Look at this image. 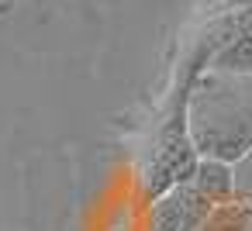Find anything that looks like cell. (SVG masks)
Instances as JSON below:
<instances>
[{
	"instance_id": "obj_3",
	"label": "cell",
	"mask_w": 252,
	"mask_h": 231,
	"mask_svg": "<svg viewBox=\"0 0 252 231\" xmlns=\"http://www.w3.org/2000/svg\"><path fill=\"white\" fill-rule=\"evenodd\" d=\"M207 69L252 76V14H245V11H231L228 38H224L221 49L211 56Z\"/></svg>"
},
{
	"instance_id": "obj_1",
	"label": "cell",
	"mask_w": 252,
	"mask_h": 231,
	"mask_svg": "<svg viewBox=\"0 0 252 231\" xmlns=\"http://www.w3.org/2000/svg\"><path fill=\"white\" fill-rule=\"evenodd\" d=\"M187 121L200 159L235 166L252 148V76L200 69L190 83Z\"/></svg>"
},
{
	"instance_id": "obj_9",
	"label": "cell",
	"mask_w": 252,
	"mask_h": 231,
	"mask_svg": "<svg viewBox=\"0 0 252 231\" xmlns=\"http://www.w3.org/2000/svg\"><path fill=\"white\" fill-rule=\"evenodd\" d=\"M249 203H252V197H249Z\"/></svg>"
},
{
	"instance_id": "obj_5",
	"label": "cell",
	"mask_w": 252,
	"mask_h": 231,
	"mask_svg": "<svg viewBox=\"0 0 252 231\" xmlns=\"http://www.w3.org/2000/svg\"><path fill=\"white\" fill-rule=\"evenodd\" d=\"M149 231H187V210H183L180 186L149 200Z\"/></svg>"
},
{
	"instance_id": "obj_2",
	"label": "cell",
	"mask_w": 252,
	"mask_h": 231,
	"mask_svg": "<svg viewBox=\"0 0 252 231\" xmlns=\"http://www.w3.org/2000/svg\"><path fill=\"white\" fill-rule=\"evenodd\" d=\"M211 62V52L204 45H197V56L190 66H183V76L169 97V111L162 114L149 148H145V159H142V190L149 200H156L159 193L187 183L193 176V166H197V148H193V138H190V121H187V97H190V83L200 69H207Z\"/></svg>"
},
{
	"instance_id": "obj_8",
	"label": "cell",
	"mask_w": 252,
	"mask_h": 231,
	"mask_svg": "<svg viewBox=\"0 0 252 231\" xmlns=\"http://www.w3.org/2000/svg\"><path fill=\"white\" fill-rule=\"evenodd\" d=\"M228 11H245V14H252V0H228Z\"/></svg>"
},
{
	"instance_id": "obj_4",
	"label": "cell",
	"mask_w": 252,
	"mask_h": 231,
	"mask_svg": "<svg viewBox=\"0 0 252 231\" xmlns=\"http://www.w3.org/2000/svg\"><path fill=\"white\" fill-rule=\"evenodd\" d=\"M187 183H190L204 200H211L214 207L235 200V169H231V162H221V159H197L193 176H190Z\"/></svg>"
},
{
	"instance_id": "obj_6",
	"label": "cell",
	"mask_w": 252,
	"mask_h": 231,
	"mask_svg": "<svg viewBox=\"0 0 252 231\" xmlns=\"http://www.w3.org/2000/svg\"><path fill=\"white\" fill-rule=\"evenodd\" d=\"M249 228H252V203L235 197L228 203H218L197 231H249Z\"/></svg>"
},
{
	"instance_id": "obj_7",
	"label": "cell",
	"mask_w": 252,
	"mask_h": 231,
	"mask_svg": "<svg viewBox=\"0 0 252 231\" xmlns=\"http://www.w3.org/2000/svg\"><path fill=\"white\" fill-rule=\"evenodd\" d=\"M231 169H235V197L249 200V197H252V148H249Z\"/></svg>"
},
{
	"instance_id": "obj_10",
	"label": "cell",
	"mask_w": 252,
	"mask_h": 231,
	"mask_svg": "<svg viewBox=\"0 0 252 231\" xmlns=\"http://www.w3.org/2000/svg\"><path fill=\"white\" fill-rule=\"evenodd\" d=\"M249 231H252V228H249Z\"/></svg>"
}]
</instances>
